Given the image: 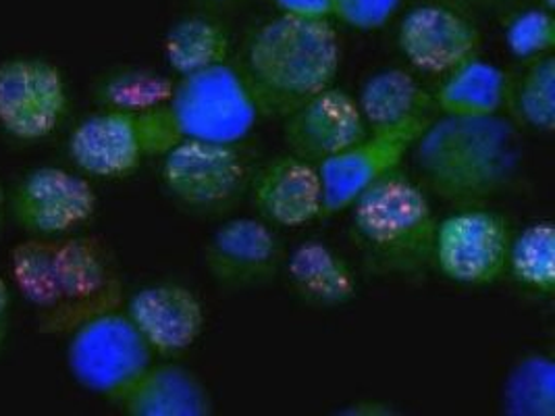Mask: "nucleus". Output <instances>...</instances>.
I'll list each match as a JSON object with an SVG mask.
<instances>
[{"label": "nucleus", "mask_w": 555, "mask_h": 416, "mask_svg": "<svg viewBox=\"0 0 555 416\" xmlns=\"http://www.w3.org/2000/svg\"><path fill=\"white\" fill-rule=\"evenodd\" d=\"M11 275L47 336L72 334L124 300L115 262L90 235L29 237L11 250Z\"/></svg>", "instance_id": "nucleus-1"}, {"label": "nucleus", "mask_w": 555, "mask_h": 416, "mask_svg": "<svg viewBox=\"0 0 555 416\" xmlns=\"http://www.w3.org/2000/svg\"><path fill=\"white\" fill-rule=\"evenodd\" d=\"M410 153L427 190L460 207L504 192L520 162L516 128L504 115L430 119Z\"/></svg>", "instance_id": "nucleus-2"}, {"label": "nucleus", "mask_w": 555, "mask_h": 416, "mask_svg": "<svg viewBox=\"0 0 555 416\" xmlns=\"http://www.w3.org/2000/svg\"><path fill=\"white\" fill-rule=\"evenodd\" d=\"M339 65L341 44L331 20L278 15L248 36L237 67L260 117L283 119L331 88Z\"/></svg>", "instance_id": "nucleus-3"}, {"label": "nucleus", "mask_w": 555, "mask_h": 416, "mask_svg": "<svg viewBox=\"0 0 555 416\" xmlns=\"http://www.w3.org/2000/svg\"><path fill=\"white\" fill-rule=\"evenodd\" d=\"M350 208L353 235L377 269L414 275L429 266L437 217L425 187L402 169L373 183Z\"/></svg>", "instance_id": "nucleus-4"}, {"label": "nucleus", "mask_w": 555, "mask_h": 416, "mask_svg": "<svg viewBox=\"0 0 555 416\" xmlns=\"http://www.w3.org/2000/svg\"><path fill=\"white\" fill-rule=\"evenodd\" d=\"M177 140L240 144L253 133L260 110L237 65L223 63L179 78L165 104Z\"/></svg>", "instance_id": "nucleus-5"}, {"label": "nucleus", "mask_w": 555, "mask_h": 416, "mask_svg": "<svg viewBox=\"0 0 555 416\" xmlns=\"http://www.w3.org/2000/svg\"><path fill=\"white\" fill-rule=\"evenodd\" d=\"M149 341L119 309L94 314L69 334L67 368L77 386L111 402L127 390L154 363Z\"/></svg>", "instance_id": "nucleus-6"}, {"label": "nucleus", "mask_w": 555, "mask_h": 416, "mask_svg": "<svg viewBox=\"0 0 555 416\" xmlns=\"http://www.w3.org/2000/svg\"><path fill=\"white\" fill-rule=\"evenodd\" d=\"M160 158L165 190L181 207L203 214L235 207L253 180L237 144L181 140Z\"/></svg>", "instance_id": "nucleus-7"}, {"label": "nucleus", "mask_w": 555, "mask_h": 416, "mask_svg": "<svg viewBox=\"0 0 555 416\" xmlns=\"http://www.w3.org/2000/svg\"><path fill=\"white\" fill-rule=\"evenodd\" d=\"M509 242L504 214L477 205L464 207L437 221L430 262L460 286H491L507 271Z\"/></svg>", "instance_id": "nucleus-8"}, {"label": "nucleus", "mask_w": 555, "mask_h": 416, "mask_svg": "<svg viewBox=\"0 0 555 416\" xmlns=\"http://www.w3.org/2000/svg\"><path fill=\"white\" fill-rule=\"evenodd\" d=\"M69 110L63 72L44 56L17 54L0 63V130L36 144L59 130Z\"/></svg>", "instance_id": "nucleus-9"}, {"label": "nucleus", "mask_w": 555, "mask_h": 416, "mask_svg": "<svg viewBox=\"0 0 555 416\" xmlns=\"http://www.w3.org/2000/svg\"><path fill=\"white\" fill-rule=\"evenodd\" d=\"M13 223L31 237L69 235L92 221L99 196L86 176L63 167H34L7 194Z\"/></svg>", "instance_id": "nucleus-10"}, {"label": "nucleus", "mask_w": 555, "mask_h": 416, "mask_svg": "<svg viewBox=\"0 0 555 416\" xmlns=\"http://www.w3.org/2000/svg\"><path fill=\"white\" fill-rule=\"evenodd\" d=\"M430 119L414 117L391 128L369 130L362 140L317 165L323 182V219L348 210L364 190L402 169L405 156Z\"/></svg>", "instance_id": "nucleus-11"}, {"label": "nucleus", "mask_w": 555, "mask_h": 416, "mask_svg": "<svg viewBox=\"0 0 555 416\" xmlns=\"http://www.w3.org/2000/svg\"><path fill=\"white\" fill-rule=\"evenodd\" d=\"M283 260L278 234L256 217L229 219L212 232L204 248V266L210 280L231 291L271 284Z\"/></svg>", "instance_id": "nucleus-12"}, {"label": "nucleus", "mask_w": 555, "mask_h": 416, "mask_svg": "<svg viewBox=\"0 0 555 416\" xmlns=\"http://www.w3.org/2000/svg\"><path fill=\"white\" fill-rule=\"evenodd\" d=\"M398 47L416 72L443 78L479 56L480 31L452 6L425 2L402 17Z\"/></svg>", "instance_id": "nucleus-13"}, {"label": "nucleus", "mask_w": 555, "mask_h": 416, "mask_svg": "<svg viewBox=\"0 0 555 416\" xmlns=\"http://www.w3.org/2000/svg\"><path fill=\"white\" fill-rule=\"evenodd\" d=\"M369 133L352 94L327 88L283 117L287 153L321 165Z\"/></svg>", "instance_id": "nucleus-14"}, {"label": "nucleus", "mask_w": 555, "mask_h": 416, "mask_svg": "<svg viewBox=\"0 0 555 416\" xmlns=\"http://www.w3.org/2000/svg\"><path fill=\"white\" fill-rule=\"evenodd\" d=\"M248 194L258 217L269 225L304 227L323 219L319 167L292 153L275 156L253 171Z\"/></svg>", "instance_id": "nucleus-15"}, {"label": "nucleus", "mask_w": 555, "mask_h": 416, "mask_svg": "<svg viewBox=\"0 0 555 416\" xmlns=\"http://www.w3.org/2000/svg\"><path fill=\"white\" fill-rule=\"evenodd\" d=\"M126 314L156 356H176L203 336L206 312L194 289L173 282L140 287L129 296Z\"/></svg>", "instance_id": "nucleus-16"}, {"label": "nucleus", "mask_w": 555, "mask_h": 416, "mask_svg": "<svg viewBox=\"0 0 555 416\" xmlns=\"http://www.w3.org/2000/svg\"><path fill=\"white\" fill-rule=\"evenodd\" d=\"M67 151L79 173L96 180H126L146 158L138 117L104 108L77 123Z\"/></svg>", "instance_id": "nucleus-17"}, {"label": "nucleus", "mask_w": 555, "mask_h": 416, "mask_svg": "<svg viewBox=\"0 0 555 416\" xmlns=\"http://www.w3.org/2000/svg\"><path fill=\"white\" fill-rule=\"evenodd\" d=\"M117 404L129 416H208L215 408L203 379L176 363H152Z\"/></svg>", "instance_id": "nucleus-18"}, {"label": "nucleus", "mask_w": 555, "mask_h": 416, "mask_svg": "<svg viewBox=\"0 0 555 416\" xmlns=\"http://www.w3.org/2000/svg\"><path fill=\"white\" fill-rule=\"evenodd\" d=\"M285 262L289 286L312 307H341L356 298L358 277L352 264L321 239H308Z\"/></svg>", "instance_id": "nucleus-19"}, {"label": "nucleus", "mask_w": 555, "mask_h": 416, "mask_svg": "<svg viewBox=\"0 0 555 416\" xmlns=\"http://www.w3.org/2000/svg\"><path fill=\"white\" fill-rule=\"evenodd\" d=\"M509 90L512 76L505 69L475 56L443 76L430 94L441 115L493 117L507 110Z\"/></svg>", "instance_id": "nucleus-20"}, {"label": "nucleus", "mask_w": 555, "mask_h": 416, "mask_svg": "<svg viewBox=\"0 0 555 416\" xmlns=\"http://www.w3.org/2000/svg\"><path fill=\"white\" fill-rule=\"evenodd\" d=\"M356 103L369 130L398 126L414 117H430L433 94L410 72L391 67L364 81Z\"/></svg>", "instance_id": "nucleus-21"}, {"label": "nucleus", "mask_w": 555, "mask_h": 416, "mask_svg": "<svg viewBox=\"0 0 555 416\" xmlns=\"http://www.w3.org/2000/svg\"><path fill=\"white\" fill-rule=\"evenodd\" d=\"M163 54L177 78H188L228 63L231 36L221 22L208 15H190L169 27Z\"/></svg>", "instance_id": "nucleus-22"}, {"label": "nucleus", "mask_w": 555, "mask_h": 416, "mask_svg": "<svg viewBox=\"0 0 555 416\" xmlns=\"http://www.w3.org/2000/svg\"><path fill=\"white\" fill-rule=\"evenodd\" d=\"M176 81L149 67H115L99 76L92 99L104 110L144 115L169 103Z\"/></svg>", "instance_id": "nucleus-23"}, {"label": "nucleus", "mask_w": 555, "mask_h": 416, "mask_svg": "<svg viewBox=\"0 0 555 416\" xmlns=\"http://www.w3.org/2000/svg\"><path fill=\"white\" fill-rule=\"evenodd\" d=\"M516 284L552 296L555 291V227L552 221H534L512 235L507 271Z\"/></svg>", "instance_id": "nucleus-24"}, {"label": "nucleus", "mask_w": 555, "mask_h": 416, "mask_svg": "<svg viewBox=\"0 0 555 416\" xmlns=\"http://www.w3.org/2000/svg\"><path fill=\"white\" fill-rule=\"evenodd\" d=\"M507 110L529 130L539 133L555 130L554 54L529 61L522 76L512 78Z\"/></svg>", "instance_id": "nucleus-25"}, {"label": "nucleus", "mask_w": 555, "mask_h": 416, "mask_svg": "<svg viewBox=\"0 0 555 416\" xmlns=\"http://www.w3.org/2000/svg\"><path fill=\"white\" fill-rule=\"evenodd\" d=\"M504 411L514 416L555 415V363L550 354H529L509 370Z\"/></svg>", "instance_id": "nucleus-26"}, {"label": "nucleus", "mask_w": 555, "mask_h": 416, "mask_svg": "<svg viewBox=\"0 0 555 416\" xmlns=\"http://www.w3.org/2000/svg\"><path fill=\"white\" fill-rule=\"evenodd\" d=\"M504 44L518 61H534L555 49L554 11L541 6H529L514 13L504 27Z\"/></svg>", "instance_id": "nucleus-27"}, {"label": "nucleus", "mask_w": 555, "mask_h": 416, "mask_svg": "<svg viewBox=\"0 0 555 416\" xmlns=\"http://www.w3.org/2000/svg\"><path fill=\"white\" fill-rule=\"evenodd\" d=\"M333 20L358 31H377L400 11L402 0H331Z\"/></svg>", "instance_id": "nucleus-28"}, {"label": "nucleus", "mask_w": 555, "mask_h": 416, "mask_svg": "<svg viewBox=\"0 0 555 416\" xmlns=\"http://www.w3.org/2000/svg\"><path fill=\"white\" fill-rule=\"evenodd\" d=\"M279 15L300 20H333L331 0H273Z\"/></svg>", "instance_id": "nucleus-29"}, {"label": "nucleus", "mask_w": 555, "mask_h": 416, "mask_svg": "<svg viewBox=\"0 0 555 416\" xmlns=\"http://www.w3.org/2000/svg\"><path fill=\"white\" fill-rule=\"evenodd\" d=\"M9 329H11V289L0 277V354L7 346Z\"/></svg>", "instance_id": "nucleus-30"}, {"label": "nucleus", "mask_w": 555, "mask_h": 416, "mask_svg": "<svg viewBox=\"0 0 555 416\" xmlns=\"http://www.w3.org/2000/svg\"><path fill=\"white\" fill-rule=\"evenodd\" d=\"M204 4H212V6H223V4H233L237 0H201Z\"/></svg>", "instance_id": "nucleus-31"}, {"label": "nucleus", "mask_w": 555, "mask_h": 416, "mask_svg": "<svg viewBox=\"0 0 555 416\" xmlns=\"http://www.w3.org/2000/svg\"><path fill=\"white\" fill-rule=\"evenodd\" d=\"M7 207V192H4V187H2V183H0V219H2V210Z\"/></svg>", "instance_id": "nucleus-32"}]
</instances>
